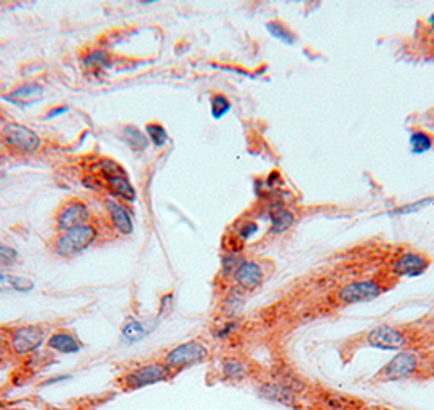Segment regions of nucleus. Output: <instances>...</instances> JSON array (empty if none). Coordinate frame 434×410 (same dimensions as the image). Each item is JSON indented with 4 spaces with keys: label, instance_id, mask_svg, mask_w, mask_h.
I'll use <instances>...</instances> for the list:
<instances>
[{
    "label": "nucleus",
    "instance_id": "f257e3e1",
    "mask_svg": "<svg viewBox=\"0 0 434 410\" xmlns=\"http://www.w3.org/2000/svg\"><path fill=\"white\" fill-rule=\"evenodd\" d=\"M98 239V229L94 224H84L61 232L53 244V252L62 259H73L90 248Z\"/></svg>",
    "mask_w": 434,
    "mask_h": 410
},
{
    "label": "nucleus",
    "instance_id": "f03ea898",
    "mask_svg": "<svg viewBox=\"0 0 434 410\" xmlns=\"http://www.w3.org/2000/svg\"><path fill=\"white\" fill-rule=\"evenodd\" d=\"M170 377H172V370L164 361L147 363V365L123 373L118 377V386L124 393H132V391H139L142 388H147V386L167 382L170 381Z\"/></svg>",
    "mask_w": 434,
    "mask_h": 410
},
{
    "label": "nucleus",
    "instance_id": "7ed1b4c3",
    "mask_svg": "<svg viewBox=\"0 0 434 410\" xmlns=\"http://www.w3.org/2000/svg\"><path fill=\"white\" fill-rule=\"evenodd\" d=\"M98 169V177L103 182V185L108 188V191L119 200L124 201H134L136 200V190H134L132 183L129 182L126 170H124L118 162L112 159H101L98 164L95 165Z\"/></svg>",
    "mask_w": 434,
    "mask_h": 410
},
{
    "label": "nucleus",
    "instance_id": "20e7f679",
    "mask_svg": "<svg viewBox=\"0 0 434 410\" xmlns=\"http://www.w3.org/2000/svg\"><path fill=\"white\" fill-rule=\"evenodd\" d=\"M46 334L48 330L38 324L15 327L8 334V352L17 357H26L38 352L46 342Z\"/></svg>",
    "mask_w": 434,
    "mask_h": 410
},
{
    "label": "nucleus",
    "instance_id": "39448f33",
    "mask_svg": "<svg viewBox=\"0 0 434 410\" xmlns=\"http://www.w3.org/2000/svg\"><path fill=\"white\" fill-rule=\"evenodd\" d=\"M207 358H209V350H207L206 345L200 342V340H189V342H184L173 350H170L165 355L164 363L173 373L206 361Z\"/></svg>",
    "mask_w": 434,
    "mask_h": 410
},
{
    "label": "nucleus",
    "instance_id": "423d86ee",
    "mask_svg": "<svg viewBox=\"0 0 434 410\" xmlns=\"http://www.w3.org/2000/svg\"><path fill=\"white\" fill-rule=\"evenodd\" d=\"M419 366V357L415 352L410 350H403V352L397 353L395 358L387 363L382 368L381 373L376 376V379L382 382H392V381H401L412 377L415 373L418 371Z\"/></svg>",
    "mask_w": 434,
    "mask_h": 410
},
{
    "label": "nucleus",
    "instance_id": "0eeeda50",
    "mask_svg": "<svg viewBox=\"0 0 434 410\" xmlns=\"http://www.w3.org/2000/svg\"><path fill=\"white\" fill-rule=\"evenodd\" d=\"M2 141L13 151L31 154L41 147V139L33 130L18 123H8L2 130Z\"/></svg>",
    "mask_w": 434,
    "mask_h": 410
},
{
    "label": "nucleus",
    "instance_id": "6e6552de",
    "mask_svg": "<svg viewBox=\"0 0 434 410\" xmlns=\"http://www.w3.org/2000/svg\"><path fill=\"white\" fill-rule=\"evenodd\" d=\"M384 289L381 284L374 280H363V281H353V283L346 284L338 291V301L341 304H359V302H369L377 299Z\"/></svg>",
    "mask_w": 434,
    "mask_h": 410
},
{
    "label": "nucleus",
    "instance_id": "1a4fd4ad",
    "mask_svg": "<svg viewBox=\"0 0 434 410\" xmlns=\"http://www.w3.org/2000/svg\"><path fill=\"white\" fill-rule=\"evenodd\" d=\"M90 210L85 203L82 201H69L67 205H64L61 211L56 216V225L59 232H66L78 225L89 224L90 221Z\"/></svg>",
    "mask_w": 434,
    "mask_h": 410
},
{
    "label": "nucleus",
    "instance_id": "9d476101",
    "mask_svg": "<svg viewBox=\"0 0 434 410\" xmlns=\"http://www.w3.org/2000/svg\"><path fill=\"white\" fill-rule=\"evenodd\" d=\"M367 345L379 350H401L406 345V335L392 325H379L367 334Z\"/></svg>",
    "mask_w": 434,
    "mask_h": 410
},
{
    "label": "nucleus",
    "instance_id": "9b49d317",
    "mask_svg": "<svg viewBox=\"0 0 434 410\" xmlns=\"http://www.w3.org/2000/svg\"><path fill=\"white\" fill-rule=\"evenodd\" d=\"M429 260L422 253L405 252L394 264V273L403 278H417L428 270Z\"/></svg>",
    "mask_w": 434,
    "mask_h": 410
},
{
    "label": "nucleus",
    "instance_id": "f8f14e48",
    "mask_svg": "<svg viewBox=\"0 0 434 410\" xmlns=\"http://www.w3.org/2000/svg\"><path fill=\"white\" fill-rule=\"evenodd\" d=\"M258 394L263 399L273 400V402L286 405V407L301 409V404H299V399L295 398L294 391L286 388L283 382H263L258 388Z\"/></svg>",
    "mask_w": 434,
    "mask_h": 410
},
{
    "label": "nucleus",
    "instance_id": "ddd939ff",
    "mask_svg": "<svg viewBox=\"0 0 434 410\" xmlns=\"http://www.w3.org/2000/svg\"><path fill=\"white\" fill-rule=\"evenodd\" d=\"M234 280L242 291H255L258 287H261L265 276H263L261 266L257 262L243 260L234 273Z\"/></svg>",
    "mask_w": 434,
    "mask_h": 410
},
{
    "label": "nucleus",
    "instance_id": "4468645a",
    "mask_svg": "<svg viewBox=\"0 0 434 410\" xmlns=\"http://www.w3.org/2000/svg\"><path fill=\"white\" fill-rule=\"evenodd\" d=\"M105 208L106 213L110 216L113 228L116 229L119 234H123V236H131L134 230L132 219L129 211L121 205V201L114 200V198H106Z\"/></svg>",
    "mask_w": 434,
    "mask_h": 410
},
{
    "label": "nucleus",
    "instance_id": "2eb2a0df",
    "mask_svg": "<svg viewBox=\"0 0 434 410\" xmlns=\"http://www.w3.org/2000/svg\"><path fill=\"white\" fill-rule=\"evenodd\" d=\"M46 345H48V348L53 350V352L62 355L78 353L82 347H84L77 335H73L72 332L69 330H56L54 334H51L48 340H46Z\"/></svg>",
    "mask_w": 434,
    "mask_h": 410
},
{
    "label": "nucleus",
    "instance_id": "dca6fc26",
    "mask_svg": "<svg viewBox=\"0 0 434 410\" xmlns=\"http://www.w3.org/2000/svg\"><path fill=\"white\" fill-rule=\"evenodd\" d=\"M43 95H44V90L41 85L25 84V85L18 87V89L15 90H12L8 95H6V100L10 101L12 105H17V107L26 108L43 100Z\"/></svg>",
    "mask_w": 434,
    "mask_h": 410
},
{
    "label": "nucleus",
    "instance_id": "f3484780",
    "mask_svg": "<svg viewBox=\"0 0 434 410\" xmlns=\"http://www.w3.org/2000/svg\"><path fill=\"white\" fill-rule=\"evenodd\" d=\"M317 400L325 410H363L364 407L359 399L338 393H322L318 394Z\"/></svg>",
    "mask_w": 434,
    "mask_h": 410
},
{
    "label": "nucleus",
    "instance_id": "a211bd4d",
    "mask_svg": "<svg viewBox=\"0 0 434 410\" xmlns=\"http://www.w3.org/2000/svg\"><path fill=\"white\" fill-rule=\"evenodd\" d=\"M220 375H223L224 381L229 382H240L243 381L248 375V368L245 363L235 357L224 358L220 363Z\"/></svg>",
    "mask_w": 434,
    "mask_h": 410
},
{
    "label": "nucleus",
    "instance_id": "6ab92c4d",
    "mask_svg": "<svg viewBox=\"0 0 434 410\" xmlns=\"http://www.w3.org/2000/svg\"><path fill=\"white\" fill-rule=\"evenodd\" d=\"M35 289L33 280L25 278V276L17 275H0V293L7 291H18V293H30Z\"/></svg>",
    "mask_w": 434,
    "mask_h": 410
},
{
    "label": "nucleus",
    "instance_id": "aec40b11",
    "mask_svg": "<svg viewBox=\"0 0 434 410\" xmlns=\"http://www.w3.org/2000/svg\"><path fill=\"white\" fill-rule=\"evenodd\" d=\"M121 137H123V141L126 142V144L136 152L146 151L147 146H149V137H147L144 133L139 130V128L132 126V124H129V126L123 128Z\"/></svg>",
    "mask_w": 434,
    "mask_h": 410
},
{
    "label": "nucleus",
    "instance_id": "412c9836",
    "mask_svg": "<svg viewBox=\"0 0 434 410\" xmlns=\"http://www.w3.org/2000/svg\"><path fill=\"white\" fill-rule=\"evenodd\" d=\"M270 219H271V232L273 234L286 232V230H288L295 221L294 213H290V211L286 208H278V210L271 211Z\"/></svg>",
    "mask_w": 434,
    "mask_h": 410
},
{
    "label": "nucleus",
    "instance_id": "4be33fe9",
    "mask_svg": "<svg viewBox=\"0 0 434 410\" xmlns=\"http://www.w3.org/2000/svg\"><path fill=\"white\" fill-rule=\"evenodd\" d=\"M121 334H123V339L126 340L128 343H136V342H141V340L149 334V330L146 329V325L142 324L141 321L134 319V317H129V319L124 322Z\"/></svg>",
    "mask_w": 434,
    "mask_h": 410
},
{
    "label": "nucleus",
    "instance_id": "5701e85b",
    "mask_svg": "<svg viewBox=\"0 0 434 410\" xmlns=\"http://www.w3.org/2000/svg\"><path fill=\"white\" fill-rule=\"evenodd\" d=\"M242 289H232L224 299V312L230 317H234L243 307L245 296L242 294Z\"/></svg>",
    "mask_w": 434,
    "mask_h": 410
},
{
    "label": "nucleus",
    "instance_id": "b1692460",
    "mask_svg": "<svg viewBox=\"0 0 434 410\" xmlns=\"http://www.w3.org/2000/svg\"><path fill=\"white\" fill-rule=\"evenodd\" d=\"M410 147L413 154H424L433 147V137L424 131H413L410 136Z\"/></svg>",
    "mask_w": 434,
    "mask_h": 410
},
{
    "label": "nucleus",
    "instance_id": "393cba45",
    "mask_svg": "<svg viewBox=\"0 0 434 410\" xmlns=\"http://www.w3.org/2000/svg\"><path fill=\"white\" fill-rule=\"evenodd\" d=\"M146 136L152 141L155 147H164L168 142V133L159 123H150L146 126Z\"/></svg>",
    "mask_w": 434,
    "mask_h": 410
},
{
    "label": "nucleus",
    "instance_id": "a878e982",
    "mask_svg": "<svg viewBox=\"0 0 434 410\" xmlns=\"http://www.w3.org/2000/svg\"><path fill=\"white\" fill-rule=\"evenodd\" d=\"M230 108H232V105L225 95L216 94L211 96V114L214 119L224 118L230 112Z\"/></svg>",
    "mask_w": 434,
    "mask_h": 410
},
{
    "label": "nucleus",
    "instance_id": "bb28decb",
    "mask_svg": "<svg viewBox=\"0 0 434 410\" xmlns=\"http://www.w3.org/2000/svg\"><path fill=\"white\" fill-rule=\"evenodd\" d=\"M85 66L90 69H110L112 67V56L103 49L92 51L85 59Z\"/></svg>",
    "mask_w": 434,
    "mask_h": 410
},
{
    "label": "nucleus",
    "instance_id": "cd10ccee",
    "mask_svg": "<svg viewBox=\"0 0 434 410\" xmlns=\"http://www.w3.org/2000/svg\"><path fill=\"white\" fill-rule=\"evenodd\" d=\"M266 30L270 31L271 36H275L276 40L281 41V43H284V44H294L295 43L294 35L290 33V30L286 28L283 23H279V22L266 23Z\"/></svg>",
    "mask_w": 434,
    "mask_h": 410
},
{
    "label": "nucleus",
    "instance_id": "c85d7f7f",
    "mask_svg": "<svg viewBox=\"0 0 434 410\" xmlns=\"http://www.w3.org/2000/svg\"><path fill=\"white\" fill-rule=\"evenodd\" d=\"M18 253L7 246H0V275H6L8 268L15 264Z\"/></svg>",
    "mask_w": 434,
    "mask_h": 410
},
{
    "label": "nucleus",
    "instance_id": "c756f323",
    "mask_svg": "<svg viewBox=\"0 0 434 410\" xmlns=\"http://www.w3.org/2000/svg\"><path fill=\"white\" fill-rule=\"evenodd\" d=\"M243 260L238 259V253H225V257L223 259V275L224 276H234L235 271H237L238 265L242 264Z\"/></svg>",
    "mask_w": 434,
    "mask_h": 410
},
{
    "label": "nucleus",
    "instance_id": "7c9ffc66",
    "mask_svg": "<svg viewBox=\"0 0 434 410\" xmlns=\"http://www.w3.org/2000/svg\"><path fill=\"white\" fill-rule=\"evenodd\" d=\"M431 203H434L433 198H424V200L415 201V203H412V205L400 206V208H397L392 214H412V213H417V211L424 210L428 205H431Z\"/></svg>",
    "mask_w": 434,
    "mask_h": 410
},
{
    "label": "nucleus",
    "instance_id": "2f4dec72",
    "mask_svg": "<svg viewBox=\"0 0 434 410\" xmlns=\"http://www.w3.org/2000/svg\"><path fill=\"white\" fill-rule=\"evenodd\" d=\"M237 329H238L237 322H235V321H227V322H225V324H223L220 327H217V329L214 330V335H216L217 339H227L232 334H235V332H237Z\"/></svg>",
    "mask_w": 434,
    "mask_h": 410
},
{
    "label": "nucleus",
    "instance_id": "473e14b6",
    "mask_svg": "<svg viewBox=\"0 0 434 410\" xmlns=\"http://www.w3.org/2000/svg\"><path fill=\"white\" fill-rule=\"evenodd\" d=\"M257 232H258V225L255 223H252V221H247V223H243L238 228L237 236L242 239L243 242H245V241H248V239H252L253 236H255Z\"/></svg>",
    "mask_w": 434,
    "mask_h": 410
},
{
    "label": "nucleus",
    "instance_id": "72a5a7b5",
    "mask_svg": "<svg viewBox=\"0 0 434 410\" xmlns=\"http://www.w3.org/2000/svg\"><path fill=\"white\" fill-rule=\"evenodd\" d=\"M224 248L227 253H238L243 248V241L237 236V234H235V236L225 237L224 239Z\"/></svg>",
    "mask_w": 434,
    "mask_h": 410
},
{
    "label": "nucleus",
    "instance_id": "f704fd0d",
    "mask_svg": "<svg viewBox=\"0 0 434 410\" xmlns=\"http://www.w3.org/2000/svg\"><path fill=\"white\" fill-rule=\"evenodd\" d=\"M172 307H173V293H168V294H165L164 298H162V301H160V311H159V316L162 317V316H165V314H168L170 311H172Z\"/></svg>",
    "mask_w": 434,
    "mask_h": 410
},
{
    "label": "nucleus",
    "instance_id": "c9c22d12",
    "mask_svg": "<svg viewBox=\"0 0 434 410\" xmlns=\"http://www.w3.org/2000/svg\"><path fill=\"white\" fill-rule=\"evenodd\" d=\"M7 350H8V335H6L2 330H0V357L6 355Z\"/></svg>",
    "mask_w": 434,
    "mask_h": 410
},
{
    "label": "nucleus",
    "instance_id": "e433bc0d",
    "mask_svg": "<svg viewBox=\"0 0 434 410\" xmlns=\"http://www.w3.org/2000/svg\"><path fill=\"white\" fill-rule=\"evenodd\" d=\"M67 110H69V107H56V108H53L48 114H46V119H53V118L59 117V114L67 113Z\"/></svg>",
    "mask_w": 434,
    "mask_h": 410
},
{
    "label": "nucleus",
    "instance_id": "4c0bfd02",
    "mask_svg": "<svg viewBox=\"0 0 434 410\" xmlns=\"http://www.w3.org/2000/svg\"><path fill=\"white\" fill-rule=\"evenodd\" d=\"M71 376H58V377H51V379H48L44 382V384H54V382H59V381H66L69 379Z\"/></svg>",
    "mask_w": 434,
    "mask_h": 410
},
{
    "label": "nucleus",
    "instance_id": "58836bf2",
    "mask_svg": "<svg viewBox=\"0 0 434 410\" xmlns=\"http://www.w3.org/2000/svg\"><path fill=\"white\" fill-rule=\"evenodd\" d=\"M428 22H429V26H431V28L434 30V13H433L431 17H429V20H428Z\"/></svg>",
    "mask_w": 434,
    "mask_h": 410
},
{
    "label": "nucleus",
    "instance_id": "ea45409f",
    "mask_svg": "<svg viewBox=\"0 0 434 410\" xmlns=\"http://www.w3.org/2000/svg\"><path fill=\"white\" fill-rule=\"evenodd\" d=\"M309 410H325V409H322V407H317V409H315V407H311Z\"/></svg>",
    "mask_w": 434,
    "mask_h": 410
},
{
    "label": "nucleus",
    "instance_id": "a19ab883",
    "mask_svg": "<svg viewBox=\"0 0 434 410\" xmlns=\"http://www.w3.org/2000/svg\"><path fill=\"white\" fill-rule=\"evenodd\" d=\"M0 410H6V409H3V404H2V400H0Z\"/></svg>",
    "mask_w": 434,
    "mask_h": 410
},
{
    "label": "nucleus",
    "instance_id": "79ce46f5",
    "mask_svg": "<svg viewBox=\"0 0 434 410\" xmlns=\"http://www.w3.org/2000/svg\"><path fill=\"white\" fill-rule=\"evenodd\" d=\"M0 154H2V141H0Z\"/></svg>",
    "mask_w": 434,
    "mask_h": 410
}]
</instances>
